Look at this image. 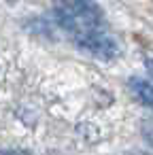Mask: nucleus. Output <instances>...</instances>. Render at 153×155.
Masks as SVG:
<instances>
[{
    "instance_id": "f257e3e1",
    "label": "nucleus",
    "mask_w": 153,
    "mask_h": 155,
    "mask_svg": "<svg viewBox=\"0 0 153 155\" xmlns=\"http://www.w3.org/2000/svg\"><path fill=\"white\" fill-rule=\"evenodd\" d=\"M100 9L91 2H62L55 7V17L62 28L70 30L72 36L100 30Z\"/></svg>"
},
{
    "instance_id": "7ed1b4c3",
    "label": "nucleus",
    "mask_w": 153,
    "mask_h": 155,
    "mask_svg": "<svg viewBox=\"0 0 153 155\" xmlns=\"http://www.w3.org/2000/svg\"><path fill=\"white\" fill-rule=\"evenodd\" d=\"M130 87H132L134 96H136L145 106L153 108V85H151V83H147V81H142V79H134V81L130 83Z\"/></svg>"
},
{
    "instance_id": "39448f33",
    "label": "nucleus",
    "mask_w": 153,
    "mask_h": 155,
    "mask_svg": "<svg viewBox=\"0 0 153 155\" xmlns=\"http://www.w3.org/2000/svg\"><path fill=\"white\" fill-rule=\"evenodd\" d=\"M147 70H149V74L153 77V60H149V62H147Z\"/></svg>"
},
{
    "instance_id": "20e7f679",
    "label": "nucleus",
    "mask_w": 153,
    "mask_h": 155,
    "mask_svg": "<svg viewBox=\"0 0 153 155\" xmlns=\"http://www.w3.org/2000/svg\"><path fill=\"white\" fill-rule=\"evenodd\" d=\"M142 136H145V140L149 142V147L153 149V119L142 121Z\"/></svg>"
},
{
    "instance_id": "f03ea898",
    "label": "nucleus",
    "mask_w": 153,
    "mask_h": 155,
    "mask_svg": "<svg viewBox=\"0 0 153 155\" xmlns=\"http://www.w3.org/2000/svg\"><path fill=\"white\" fill-rule=\"evenodd\" d=\"M75 43L81 49H85L91 55L102 58V60H111V58H115L119 53V45L115 43V38H111L102 30H91V32L79 34V36H75Z\"/></svg>"
}]
</instances>
